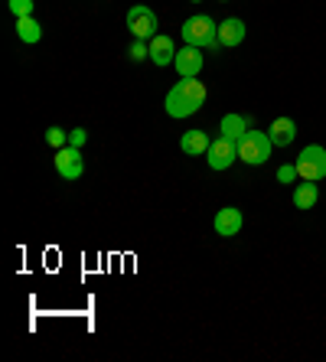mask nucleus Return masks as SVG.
Wrapping results in <instances>:
<instances>
[{
    "instance_id": "nucleus-2",
    "label": "nucleus",
    "mask_w": 326,
    "mask_h": 362,
    "mask_svg": "<svg viewBox=\"0 0 326 362\" xmlns=\"http://www.w3.org/2000/svg\"><path fill=\"white\" fill-rule=\"evenodd\" d=\"M180 36H183L186 46H199V49H222V42H219V23L212 17H206V13L186 20L183 30H180Z\"/></svg>"
},
{
    "instance_id": "nucleus-15",
    "label": "nucleus",
    "mask_w": 326,
    "mask_h": 362,
    "mask_svg": "<svg viewBox=\"0 0 326 362\" xmlns=\"http://www.w3.org/2000/svg\"><path fill=\"white\" fill-rule=\"evenodd\" d=\"M320 199V189L313 180H303V183H297V189H293V206L297 209H313Z\"/></svg>"
},
{
    "instance_id": "nucleus-13",
    "label": "nucleus",
    "mask_w": 326,
    "mask_h": 362,
    "mask_svg": "<svg viewBox=\"0 0 326 362\" xmlns=\"http://www.w3.org/2000/svg\"><path fill=\"white\" fill-rule=\"evenodd\" d=\"M219 131H222L219 137H226V141L238 144L251 131V127H248V118H242V115H226V118H222V124H219Z\"/></svg>"
},
{
    "instance_id": "nucleus-16",
    "label": "nucleus",
    "mask_w": 326,
    "mask_h": 362,
    "mask_svg": "<svg viewBox=\"0 0 326 362\" xmlns=\"http://www.w3.org/2000/svg\"><path fill=\"white\" fill-rule=\"evenodd\" d=\"M17 36H20V42H40L42 40V26H40V20L30 13V17H17Z\"/></svg>"
},
{
    "instance_id": "nucleus-7",
    "label": "nucleus",
    "mask_w": 326,
    "mask_h": 362,
    "mask_svg": "<svg viewBox=\"0 0 326 362\" xmlns=\"http://www.w3.org/2000/svg\"><path fill=\"white\" fill-rule=\"evenodd\" d=\"M206 160H209L212 170H228L235 160H238V144L226 141V137H219V141H212L209 153H206Z\"/></svg>"
},
{
    "instance_id": "nucleus-22",
    "label": "nucleus",
    "mask_w": 326,
    "mask_h": 362,
    "mask_svg": "<svg viewBox=\"0 0 326 362\" xmlns=\"http://www.w3.org/2000/svg\"><path fill=\"white\" fill-rule=\"evenodd\" d=\"M190 4H199V0H190Z\"/></svg>"
},
{
    "instance_id": "nucleus-14",
    "label": "nucleus",
    "mask_w": 326,
    "mask_h": 362,
    "mask_svg": "<svg viewBox=\"0 0 326 362\" xmlns=\"http://www.w3.org/2000/svg\"><path fill=\"white\" fill-rule=\"evenodd\" d=\"M268 137L274 147H287V144H293V137H297V124H293L291 118H277L274 124H271Z\"/></svg>"
},
{
    "instance_id": "nucleus-5",
    "label": "nucleus",
    "mask_w": 326,
    "mask_h": 362,
    "mask_svg": "<svg viewBox=\"0 0 326 362\" xmlns=\"http://www.w3.org/2000/svg\"><path fill=\"white\" fill-rule=\"evenodd\" d=\"M127 30L134 33V40L151 42L157 36V13L151 7H144V4H134V7L127 10Z\"/></svg>"
},
{
    "instance_id": "nucleus-18",
    "label": "nucleus",
    "mask_w": 326,
    "mask_h": 362,
    "mask_svg": "<svg viewBox=\"0 0 326 362\" xmlns=\"http://www.w3.org/2000/svg\"><path fill=\"white\" fill-rule=\"evenodd\" d=\"M46 144H50V147H66L69 144V131H62V127H50V131H46Z\"/></svg>"
},
{
    "instance_id": "nucleus-1",
    "label": "nucleus",
    "mask_w": 326,
    "mask_h": 362,
    "mask_svg": "<svg viewBox=\"0 0 326 362\" xmlns=\"http://www.w3.org/2000/svg\"><path fill=\"white\" fill-rule=\"evenodd\" d=\"M202 101H206V85L199 78H180L167 92V115L170 118H190L196 111L202 108Z\"/></svg>"
},
{
    "instance_id": "nucleus-20",
    "label": "nucleus",
    "mask_w": 326,
    "mask_h": 362,
    "mask_svg": "<svg viewBox=\"0 0 326 362\" xmlns=\"http://www.w3.org/2000/svg\"><path fill=\"white\" fill-rule=\"evenodd\" d=\"M297 177H301V173H297V163H284V167L277 170V183H293Z\"/></svg>"
},
{
    "instance_id": "nucleus-10",
    "label": "nucleus",
    "mask_w": 326,
    "mask_h": 362,
    "mask_svg": "<svg viewBox=\"0 0 326 362\" xmlns=\"http://www.w3.org/2000/svg\"><path fill=\"white\" fill-rule=\"evenodd\" d=\"M209 147H212V137L202 127H192V131H186L180 137V151L190 153V157H202V153H209Z\"/></svg>"
},
{
    "instance_id": "nucleus-4",
    "label": "nucleus",
    "mask_w": 326,
    "mask_h": 362,
    "mask_svg": "<svg viewBox=\"0 0 326 362\" xmlns=\"http://www.w3.org/2000/svg\"><path fill=\"white\" fill-rule=\"evenodd\" d=\"M297 173H301V180H323L326 177V147H320V144H310V147H303L301 157H297Z\"/></svg>"
},
{
    "instance_id": "nucleus-11",
    "label": "nucleus",
    "mask_w": 326,
    "mask_h": 362,
    "mask_svg": "<svg viewBox=\"0 0 326 362\" xmlns=\"http://www.w3.org/2000/svg\"><path fill=\"white\" fill-rule=\"evenodd\" d=\"M173 59H176L173 40H170V36H163V33H157L151 40V62H153V66H170Z\"/></svg>"
},
{
    "instance_id": "nucleus-9",
    "label": "nucleus",
    "mask_w": 326,
    "mask_h": 362,
    "mask_svg": "<svg viewBox=\"0 0 326 362\" xmlns=\"http://www.w3.org/2000/svg\"><path fill=\"white\" fill-rule=\"evenodd\" d=\"M176 72L183 78H196L202 72V49L199 46H183V49H176Z\"/></svg>"
},
{
    "instance_id": "nucleus-3",
    "label": "nucleus",
    "mask_w": 326,
    "mask_h": 362,
    "mask_svg": "<svg viewBox=\"0 0 326 362\" xmlns=\"http://www.w3.org/2000/svg\"><path fill=\"white\" fill-rule=\"evenodd\" d=\"M271 137L264 131H248V134L238 141V160L251 163V167H261V163H268L271 157Z\"/></svg>"
},
{
    "instance_id": "nucleus-19",
    "label": "nucleus",
    "mask_w": 326,
    "mask_h": 362,
    "mask_svg": "<svg viewBox=\"0 0 326 362\" xmlns=\"http://www.w3.org/2000/svg\"><path fill=\"white\" fill-rule=\"evenodd\" d=\"M7 7L13 17H30L33 13V0H7Z\"/></svg>"
},
{
    "instance_id": "nucleus-21",
    "label": "nucleus",
    "mask_w": 326,
    "mask_h": 362,
    "mask_svg": "<svg viewBox=\"0 0 326 362\" xmlns=\"http://www.w3.org/2000/svg\"><path fill=\"white\" fill-rule=\"evenodd\" d=\"M85 141H88V131H82V127H72V131H69V144H72V147H82Z\"/></svg>"
},
{
    "instance_id": "nucleus-8",
    "label": "nucleus",
    "mask_w": 326,
    "mask_h": 362,
    "mask_svg": "<svg viewBox=\"0 0 326 362\" xmlns=\"http://www.w3.org/2000/svg\"><path fill=\"white\" fill-rule=\"evenodd\" d=\"M212 226H216V235L232 238V235H238V232H242L245 216H242V209H235V206H226V209H219V212H216Z\"/></svg>"
},
{
    "instance_id": "nucleus-12",
    "label": "nucleus",
    "mask_w": 326,
    "mask_h": 362,
    "mask_svg": "<svg viewBox=\"0 0 326 362\" xmlns=\"http://www.w3.org/2000/svg\"><path fill=\"white\" fill-rule=\"evenodd\" d=\"M245 40V23L238 17H228L219 23V42H222V49H232L238 42Z\"/></svg>"
},
{
    "instance_id": "nucleus-6",
    "label": "nucleus",
    "mask_w": 326,
    "mask_h": 362,
    "mask_svg": "<svg viewBox=\"0 0 326 362\" xmlns=\"http://www.w3.org/2000/svg\"><path fill=\"white\" fill-rule=\"evenodd\" d=\"M56 170H59V177L69 180V183L82 177L85 163H82V153H78V147H72V144L59 147V151H56Z\"/></svg>"
},
{
    "instance_id": "nucleus-17",
    "label": "nucleus",
    "mask_w": 326,
    "mask_h": 362,
    "mask_svg": "<svg viewBox=\"0 0 326 362\" xmlns=\"http://www.w3.org/2000/svg\"><path fill=\"white\" fill-rule=\"evenodd\" d=\"M127 52H131V59H134V62L151 59V42H147V40H134V42H131V49H127Z\"/></svg>"
}]
</instances>
